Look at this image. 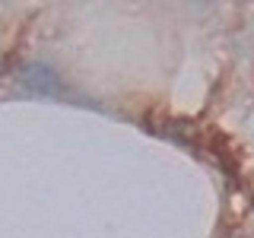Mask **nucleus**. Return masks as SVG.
I'll return each instance as SVG.
<instances>
[{
    "instance_id": "f257e3e1",
    "label": "nucleus",
    "mask_w": 254,
    "mask_h": 238,
    "mask_svg": "<svg viewBox=\"0 0 254 238\" xmlns=\"http://www.w3.org/2000/svg\"><path fill=\"white\" fill-rule=\"evenodd\" d=\"M19 83L26 86L29 92H35V95H51V92H61L64 89L58 70L48 67V63H29V67H22Z\"/></svg>"
}]
</instances>
